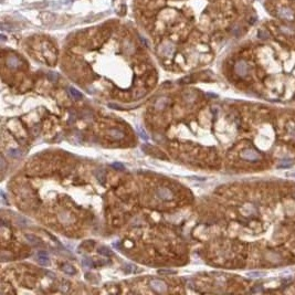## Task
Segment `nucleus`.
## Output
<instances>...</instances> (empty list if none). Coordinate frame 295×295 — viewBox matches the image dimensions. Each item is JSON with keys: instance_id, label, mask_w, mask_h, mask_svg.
Returning <instances> with one entry per match:
<instances>
[{"instance_id": "nucleus-1", "label": "nucleus", "mask_w": 295, "mask_h": 295, "mask_svg": "<svg viewBox=\"0 0 295 295\" xmlns=\"http://www.w3.org/2000/svg\"><path fill=\"white\" fill-rule=\"evenodd\" d=\"M150 286H152L153 290H155L158 293L167 292V284H166L164 281H161V280H158V279L152 280V281H150Z\"/></svg>"}, {"instance_id": "nucleus-2", "label": "nucleus", "mask_w": 295, "mask_h": 295, "mask_svg": "<svg viewBox=\"0 0 295 295\" xmlns=\"http://www.w3.org/2000/svg\"><path fill=\"white\" fill-rule=\"evenodd\" d=\"M157 196L159 197L161 200H170V199H173V197H174V193H173V191H171L170 189L163 187L157 189Z\"/></svg>"}, {"instance_id": "nucleus-3", "label": "nucleus", "mask_w": 295, "mask_h": 295, "mask_svg": "<svg viewBox=\"0 0 295 295\" xmlns=\"http://www.w3.org/2000/svg\"><path fill=\"white\" fill-rule=\"evenodd\" d=\"M241 157L246 160H257L259 158V154L252 149H246L241 153Z\"/></svg>"}, {"instance_id": "nucleus-4", "label": "nucleus", "mask_w": 295, "mask_h": 295, "mask_svg": "<svg viewBox=\"0 0 295 295\" xmlns=\"http://www.w3.org/2000/svg\"><path fill=\"white\" fill-rule=\"evenodd\" d=\"M38 261L39 263L43 266H47L49 264V257H48V253L44 251H41L38 253Z\"/></svg>"}, {"instance_id": "nucleus-5", "label": "nucleus", "mask_w": 295, "mask_h": 295, "mask_svg": "<svg viewBox=\"0 0 295 295\" xmlns=\"http://www.w3.org/2000/svg\"><path fill=\"white\" fill-rule=\"evenodd\" d=\"M108 134H110V136L112 138H114V139H116V141H118V139H122V138L124 137V133L121 132L119 130H116V128H112V130H108Z\"/></svg>"}, {"instance_id": "nucleus-6", "label": "nucleus", "mask_w": 295, "mask_h": 295, "mask_svg": "<svg viewBox=\"0 0 295 295\" xmlns=\"http://www.w3.org/2000/svg\"><path fill=\"white\" fill-rule=\"evenodd\" d=\"M168 103H169V99H167V97H160V99H158L157 102H156V104H155V107H156V110H164Z\"/></svg>"}, {"instance_id": "nucleus-7", "label": "nucleus", "mask_w": 295, "mask_h": 295, "mask_svg": "<svg viewBox=\"0 0 295 295\" xmlns=\"http://www.w3.org/2000/svg\"><path fill=\"white\" fill-rule=\"evenodd\" d=\"M246 70H248V68H246V64L244 63V62H239V63H237V65H235V71H237L238 74L246 75Z\"/></svg>"}, {"instance_id": "nucleus-8", "label": "nucleus", "mask_w": 295, "mask_h": 295, "mask_svg": "<svg viewBox=\"0 0 295 295\" xmlns=\"http://www.w3.org/2000/svg\"><path fill=\"white\" fill-rule=\"evenodd\" d=\"M62 270L65 272L66 274H70V275H73V274H75V269L72 266L71 264H68V263H64L63 265H62Z\"/></svg>"}, {"instance_id": "nucleus-9", "label": "nucleus", "mask_w": 295, "mask_h": 295, "mask_svg": "<svg viewBox=\"0 0 295 295\" xmlns=\"http://www.w3.org/2000/svg\"><path fill=\"white\" fill-rule=\"evenodd\" d=\"M292 165H293L292 159H285V160H282L281 163L278 165V168H290Z\"/></svg>"}, {"instance_id": "nucleus-10", "label": "nucleus", "mask_w": 295, "mask_h": 295, "mask_svg": "<svg viewBox=\"0 0 295 295\" xmlns=\"http://www.w3.org/2000/svg\"><path fill=\"white\" fill-rule=\"evenodd\" d=\"M7 63H8V66H10V68H17L19 65V60L16 56H10L8 59V61H7Z\"/></svg>"}, {"instance_id": "nucleus-11", "label": "nucleus", "mask_w": 295, "mask_h": 295, "mask_svg": "<svg viewBox=\"0 0 295 295\" xmlns=\"http://www.w3.org/2000/svg\"><path fill=\"white\" fill-rule=\"evenodd\" d=\"M69 93H70V95H71L72 97H74V99H81V97H82L81 92H79L76 88H74V87H70Z\"/></svg>"}, {"instance_id": "nucleus-12", "label": "nucleus", "mask_w": 295, "mask_h": 295, "mask_svg": "<svg viewBox=\"0 0 295 295\" xmlns=\"http://www.w3.org/2000/svg\"><path fill=\"white\" fill-rule=\"evenodd\" d=\"M95 176H96V178H97V180H99L101 184H104V181L106 180V177H105V174H104V171H102V170H97L96 173H95Z\"/></svg>"}, {"instance_id": "nucleus-13", "label": "nucleus", "mask_w": 295, "mask_h": 295, "mask_svg": "<svg viewBox=\"0 0 295 295\" xmlns=\"http://www.w3.org/2000/svg\"><path fill=\"white\" fill-rule=\"evenodd\" d=\"M25 239H27V240L29 241L31 244H33V246H39V244H40V243H39V239L34 237V235H25Z\"/></svg>"}, {"instance_id": "nucleus-14", "label": "nucleus", "mask_w": 295, "mask_h": 295, "mask_svg": "<svg viewBox=\"0 0 295 295\" xmlns=\"http://www.w3.org/2000/svg\"><path fill=\"white\" fill-rule=\"evenodd\" d=\"M82 264L84 265L86 269H92V268H93V262H92V260L86 259V258H84V259L82 260Z\"/></svg>"}, {"instance_id": "nucleus-15", "label": "nucleus", "mask_w": 295, "mask_h": 295, "mask_svg": "<svg viewBox=\"0 0 295 295\" xmlns=\"http://www.w3.org/2000/svg\"><path fill=\"white\" fill-rule=\"evenodd\" d=\"M9 155H10L11 157L18 158L21 156V153H20L19 150H17V149H9Z\"/></svg>"}, {"instance_id": "nucleus-16", "label": "nucleus", "mask_w": 295, "mask_h": 295, "mask_svg": "<svg viewBox=\"0 0 295 295\" xmlns=\"http://www.w3.org/2000/svg\"><path fill=\"white\" fill-rule=\"evenodd\" d=\"M99 250V253L103 254V255H107V257H110L111 254H112V252L110 251V249L105 248V246H101Z\"/></svg>"}, {"instance_id": "nucleus-17", "label": "nucleus", "mask_w": 295, "mask_h": 295, "mask_svg": "<svg viewBox=\"0 0 295 295\" xmlns=\"http://www.w3.org/2000/svg\"><path fill=\"white\" fill-rule=\"evenodd\" d=\"M137 130H138V134L141 135V137L143 138V139H145V141H147L148 139V137H147L146 133H145V130H143V128H141V127H137Z\"/></svg>"}, {"instance_id": "nucleus-18", "label": "nucleus", "mask_w": 295, "mask_h": 295, "mask_svg": "<svg viewBox=\"0 0 295 295\" xmlns=\"http://www.w3.org/2000/svg\"><path fill=\"white\" fill-rule=\"evenodd\" d=\"M112 167H114V168L118 169V170H124L125 169V166L123 165V164L121 163H113L112 164Z\"/></svg>"}, {"instance_id": "nucleus-19", "label": "nucleus", "mask_w": 295, "mask_h": 295, "mask_svg": "<svg viewBox=\"0 0 295 295\" xmlns=\"http://www.w3.org/2000/svg\"><path fill=\"white\" fill-rule=\"evenodd\" d=\"M263 275H265V273H263V272H251V273H249V276H251V278H261Z\"/></svg>"}, {"instance_id": "nucleus-20", "label": "nucleus", "mask_w": 295, "mask_h": 295, "mask_svg": "<svg viewBox=\"0 0 295 295\" xmlns=\"http://www.w3.org/2000/svg\"><path fill=\"white\" fill-rule=\"evenodd\" d=\"M158 273L159 274H175L176 272H175V271H171V270H160V271H158Z\"/></svg>"}, {"instance_id": "nucleus-21", "label": "nucleus", "mask_w": 295, "mask_h": 295, "mask_svg": "<svg viewBox=\"0 0 295 295\" xmlns=\"http://www.w3.org/2000/svg\"><path fill=\"white\" fill-rule=\"evenodd\" d=\"M48 76H49V79H50L51 81H56L58 74H56V73H52V72H50L49 74H48Z\"/></svg>"}, {"instance_id": "nucleus-22", "label": "nucleus", "mask_w": 295, "mask_h": 295, "mask_svg": "<svg viewBox=\"0 0 295 295\" xmlns=\"http://www.w3.org/2000/svg\"><path fill=\"white\" fill-rule=\"evenodd\" d=\"M69 286H70V283H69V282L64 281V282H63V285H62V287H61V290L63 291V292H66V291H68V289H69Z\"/></svg>"}, {"instance_id": "nucleus-23", "label": "nucleus", "mask_w": 295, "mask_h": 295, "mask_svg": "<svg viewBox=\"0 0 295 295\" xmlns=\"http://www.w3.org/2000/svg\"><path fill=\"white\" fill-rule=\"evenodd\" d=\"M74 122H75V114H74V113H72V116H71V117H70V122H69V123H71V124H73Z\"/></svg>"}, {"instance_id": "nucleus-24", "label": "nucleus", "mask_w": 295, "mask_h": 295, "mask_svg": "<svg viewBox=\"0 0 295 295\" xmlns=\"http://www.w3.org/2000/svg\"><path fill=\"white\" fill-rule=\"evenodd\" d=\"M47 274H48V275H49V276H51L50 279H54V278H55V275H54V274H53V273H50V272H47Z\"/></svg>"}, {"instance_id": "nucleus-25", "label": "nucleus", "mask_w": 295, "mask_h": 295, "mask_svg": "<svg viewBox=\"0 0 295 295\" xmlns=\"http://www.w3.org/2000/svg\"><path fill=\"white\" fill-rule=\"evenodd\" d=\"M289 176H292V177H295V173H294V174H289Z\"/></svg>"}]
</instances>
